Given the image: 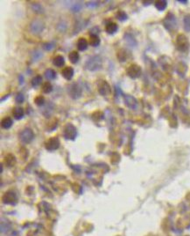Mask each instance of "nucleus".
I'll return each mask as SVG.
<instances>
[{"label": "nucleus", "instance_id": "1", "mask_svg": "<svg viewBox=\"0 0 190 236\" xmlns=\"http://www.w3.org/2000/svg\"><path fill=\"white\" fill-rule=\"evenodd\" d=\"M103 66V59L100 56L95 55L90 57L85 63V68L90 72H97Z\"/></svg>", "mask_w": 190, "mask_h": 236}, {"label": "nucleus", "instance_id": "2", "mask_svg": "<svg viewBox=\"0 0 190 236\" xmlns=\"http://www.w3.org/2000/svg\"><path fill=\"white\" fill-rule=\"evenodd\" d=\"M68 93L70 97L74 100L79 99L82 94V88L78 83H72L68 86Z\"/></svg>", "mask_w": 190, "mask_h": 236}, {"label": "nucleus", "instance_id": "3", "mask_svg": "<svg viewBox=\"0 0 190 236\" xmlns=\"http://www.w3.org/2000/svg\"><path fill=\"white\" fill-rule=\"evenodd\" d=\"M64 137L67 139H70V140H74L77 135V131L75 125H73L72 123H67L64 127Z\"/></svg>", "mask_w": 190, "mask_h": 236}, {"label": "nucleus", "instance_id": "4", "mask_svg": "<svg viewBox=\"0 0 190 236\" xmlns=\"http://www.w3.org/2000/svg\"><path fill=\"white\" fill-rule=\"evenodd\" d=\"M45 29V23L41 20H34L31 23L30 31L33 34H40Z\"/></svg>", "mask_w": 190, "mask_h": 236}, {"label": "nucleus", "instance_id": "5", "mask_svg": "<svg viewBox=\"0 0 190 236\" xmlns=\"http://www.w3.org/2000/svg\"><path fill=\"white\" fill-rule=\"evenodd\" d=\"M33 137H34L33 131H32L31 129H29V128L24 129L20 134V139L23 144H28V143H30L31 141L33 139Z\"/></svg>", "mask_w": 190, "mask_h": 236}, {"label": "nucleus", "instance_id": "6", "mask_svg": "<svg viewBox=\"0 0 190 236\" xmlns=\"http://www.w3.org/2000/svg\"><path fill=\"white\" fill-rule=\"evenodd\" d=\"M97 90H98V92L103 96H108L110 93V92H111L110 84L107 82L106 80H104V79H102V80H100L98 82V84H97Z\"/></svg>", "mask_w": 190, "mask_h": 236}, {"label": "nucleus", "instance_id": "7", "mask_svg": "<svg viewBox=\"0 0 190 236\" xmlns=\"http://www.w3.org/2000/svg\"><path fill=\"white\" fill-rule=\"evenodd\" d=\"M59 144H60L59 139L56 137H52L45 143V146H46V149H48L49 151H53V150H56L59 147Z\"/></svg>", "mask_w": 190, "mask_h": 236}, {"label": "nucleus", "instance_id": "8", "mask_svg": "<svg viewBox=\"0 0 190 236\" xmlns=\"http://www.w3.org/2000/svg\"><path fill=\"white\" fill-rule=\"evenodd\" d=\"M140 72L141 71H140L139 67L138 65H135V64L130 65V66H129V68L127 69V74L132 79H135V78L139 77Z\"/></svg>", "mask_w": 190, "mask_h": 236}, {"label": "nucleus", "instance_id": "9", "mask_svg": "<svg viewBox=\"0 0 190 236\" xmlns=\"http://www.w3.org/2000/svg\"><path fill=\"white\" fill-rule=\"evenodd\" d=\"M74 72H75V71H74L73 67L67 66V67H65V68L62 69L61 75H62V77H63L66 80H71L72 78H73V76H74Z\"/></svg>", "mask_w": 190, "mask_h": 236}, {"label": "nucleus", "instance_id": "10", "mask_svg": "<svg viewBox=\"0 0 190 236\" xmlns=\"http://www.w3.org/2000/svg\"><path fill=\"white\" fill-rule=\"evenodd\" d=\"M76 46H77L78 50H80V51H84V50H87V48H88V46H89V41H87L85 38L81 37V38L78 39V41H77V44H76Z\"/></svg>", "mask_w": 190, "mask_h": 236}, {"label": "nucleus", "instance_id": "11", "mask_svg": "<svg viewBox=\"0 0 190 236\" xmlns=\"http://www.w3.org/2000/svg\"><path fill=\"white\" fill-rule=\"evenodd\" d=\"M100 38L98 37L97 34H92L90 35L89 38V44L92 47H98L100 45Z\"/></svg>", "mask_w": 190, "mask_h": 236}, {"label": "nucleus", "instance_id": "12", "mask_svg": "<svg viewBox=\"0 0 190 236\" xmlns=\"http://www.w3.org/2000/svg\"><path fill=\"white\" fill-rule=\"evenodd\" d=\"M24 115H25L24 109H23L22 108H20V107H16V108H14L13 110H12V115H13L14 118L17 119V120L22 119L23 116H24Z\"/></svg>", "mask_w": 190, "mask_h": 236}, {"label": "nucleus", "instance_id": "13", "mask_svg": "<svg viewBox=\"0 0 190 236\" xmlns=\"http://www.w3.org/2000/svg\"><path fill=\"white\" fill-rule=\"evenodd\" d=\"M53 63H54V65L56 66V67H62V66L65 64V58H64L62 56L58 55V56H56L55 57H54Z\"/></svg>", "mask_w": 190, "mask_h": 236}, {"label": "nucleus", "instance_id": "14", "mask_svg": "<svg viewBox=\"0 0 190 236\" xmlns=\"http://www.w3.org/2000/svg\"><path fill=\"white\" fill-rule=\"evenodd\" d=\"M118 28V25H117L116 23H114V22H110V23H108V24L106 25V27H105V31H106L109 34H114V33L117 32Z\"/></svg>", "mask_w": 190, "mask_h": 236}, {"label": "nucleus", "instance_id": "15", "mask_svg": "<svg viewBox=\"0 0 190 236\" xmlns=\"http://www.w3.org/2000/svg\"><path fill=\"white\" fill-rule=\"evenodd\" d=\"M124 101H125L126 106L130 108H134L136 107V105H137L136 100H135L132 96L125 95V96H124Z\"/></svg>", "mask_w": 190, "mask_h": 236}, {"label": "nucleus", "instance_id": "16", "mask_svg": "<svg viewBox=\"0 0 190 236\" xmlns=\"http://www.w3.org/2000/svg\"><path fill=\"white\" fill-rule=\"evenodd\" d=\"M12 119L9 117V116H7V117H5V118H4L3 120H2V122H1V125H2V128H4V129H5V130H8V129H10L11 127L12 126Z\"/></svg>", "mask_w": 190, "mask_h": 236}, {"label": "nucleus", "instance_id": "17", "mask_svg": "<svg viewBox=\"0 0 190 236\" xmlns=\"http://www.w3.org/2000/svg\"><path fill=\"white\" fill-rule=\"evenodd\" d=\"M79 58H80V56L77 51H71L69 54V59L70 63H76L79 61Z\"/></svg>", "mask_w": 190, "mask_h": 236}, {"label": "nucleus", "instance_id": "18", "mask_svg": "<svg viewBox=\"0 0 190 236\" xmlns=\"http://www.w3.org/2000/svg\"><path fill=\"white\" fill-rule=\"evenodd\" d=\"M45 77L49 79V80H52V79H54L56 78V72H54L53 69H47L45 71Z\"/></svg>", "mask_w": 190, "mask_h": 236}, {"label": "nucleus", "instance_id": "19", "mask_svg": "<svg viewBox=\"0 0 190 236\" xmlns=\"http://www.w3.org/2000/svg\"><path fill=\"white\" fill-rule=\"evenodd\" d=\"M32 9L36 13H43L44 12V8L39 3H32Z\"/></svg>", "mask_w": 190, "mask_h": 236}, {"label": "nucleus", "instance_id": "20", "mask_svg": "<svg viewBox=\"0 0 190 236\" xmlns=\"http://www.w3.org/2000/svg\"><path fill=\"white\" fill-rule=\"evenodd\" d=\"M42 92L44 93H50L53 91V86L50 82H45L42 85Z\"/></svg>", "mask_w": 190, "mask_h": 236}, {"label": "nucleus", "instance_id": "21", "mask_svg": "<svg viewBox=\"0 0 190 236\" xmlns=\"http://www.w3.org/2000/svg\"><path fill=\"white\" fill-rule=\"evenodd\" d=\"M41 83H42V77L40 75H37L34 78H32L31 84L33 87H38Z\"/></svg>", "mask_w": 190, "mask_h": 236}, {"label": "nucleus", "instance_id": "22", "mask_svg": "<svg viewBox=\"0 0 190 236\" xmlns=\"http://www.w3.org/2000/svg\"><path fill=\"white\" fill-rule=\"evenodd\" d=\"M46 102V100H45V98L43 97V96H41V95H38V96H36L35 98H34V103H35V105H37L38 107H42L44 104Z\"/></svg>", "mask_w": 190, "mask_h": 236}, {"label": "nucleus", "instance_id": "23", "mask_svg": "<svg viewBox=\"0 0 190 236\" xmlns=\"http://www.w3.org/2000/svg\"><path fill=\"white\" fill-rule=\"evenodd\" d=\"M117 18H118V21H124L126 19H127V15L125 14L124 11H118V13H117Z\"/></svg>", "mask_w": 190, "mask_h": 236}, {"label": "nucleus", "instance_id": "24", "mask_svg": "<svg viewBox=\"0 0 190 236\" xmlns=\"http://www.w3.org/2000/svg\"><path fill=\"white\" fill-rule=\"evenodd\" d=\"M156 7L157 9L162 11L164 10L166 7H167V2L166 1H160V2H157L156 3Z\"/></svg>", "mask_w": 190, "mask_h": 236}, {"label": "nucleus", "instance_id": "25", "mask_svg": "<svg viewBox=\"0 0 190 236\" xmlns=\"http://www.w3.org/2000/svg\"><path fill=\"white\" fill-rule=\"evenodd\" d=\"M54 48V43H53V42H47V43L43 44V49L47 51L52 50Z\"/></svg>", "mask_w": 190, "mask_h": 236}, {"label": "nucleus", "instance_id": "26", "mask_svg": "<svg viewBox=\"0 0 190 236\" xmlns=\"http://www.w3.org/2000/svg\"><path fill=\"white\" fill-rule=\"evenodd\" d=\"M81 5L80 3H75L73 5V6H72L71 10H72V11L77 12V11H79L81 10Z\"/></svg>", "mask_w": 190, "mask_h": 236}, {"label": "nucleus", "instance_id": "27", "mask_svg": "<svg viewBox=\"0 0 190 236\" xmlns=\"http://www.w3.org/2000/svg\"><path fill=\"white\" fill-rule=\"evenodd\" d=\"M24 100H25V97H24V95L20 92V93H18L17 94V96H16V98H15V101H16V102L18 103H23L24 102Z\"/></svg>", "mask_w": 190, "mask_h": 236}, {"label": "nucleus", "instance_id": "28", "mask_svg": "<svg viewBox=\"0 0 190 236\" xmlns=\"http://www.w3.org/2000/svg\"><path fill=\"white\" fill-rule=\"evenodd\" d=\"M97 4H98V2H88L87 5H88L89 7H96V6L98 5Z\"/></svg>", "mask_w": 190, "mask_h": 236}]
</instances>
